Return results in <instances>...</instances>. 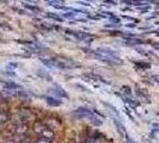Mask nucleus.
<instances>
[{
  "instance_id": "7ed1b4c3",
  "label": "nucleus",
  "mask_w": 159,
  "mask_h": 143,
  "mask_svg": "<svg viewBox=\"0 0 159 143\" xmlns=\"http://www.w3.org/2000/svg\"><path fill=\"white\" fill-rule=\"evenodd\" d=\"M45 100L50 106H60V105H62V100H60L57 98H54V97H50V96L45 97Z\"/></svg>"
},
{
  "instance_id": "2eb2a0df",
  "label": "nucleus",
  "mask_w": 159,
  "mask_h": 143,
  "mask_svg": "<svg viewBox=\"0 0 159 143\" xmlns=\"http://www.w3.org/2000/svg\"><path fill=\"white\" fill-rule=\"evenodd\" d=\"M153 80H155L156 82H158L159 84V75H153Z\"/></svg>"
},
{
  "instance_id": "423d86ee",
  "label": "nucleus",
  "mask_w": 159,
  "mask_h": 143,
  "mask_svg": "<svg viewBox=\"0 0 159 143\" xmlns=\"http://www.w3.org/2000/svg\"><path fill=\"white\" fill-rule=\"evenodd\" d=\"M45 129H46V128H45L42 123H36V125H35V131L38 133V134H43Z\"/></svg>"
},
{
  "instance_id": "ddd939ff",
  "label": "nucleus",
  "mask_w": 159,
  "mask_h": 143,
  "mask_svg": "<svg viewBox=\"0 0 159 143\" xmlns=\"http://www.w3.org/2000/svg\"><path fill=\"white\" fill-rule=\"evenodd\" d=\"M124 90H125L124 92H125L126 94H128V96H131V88H130V87H126V86H125V87H124Z\"/></svg>"
},
{
  "instance_id": "20e7f679",
  "label": "nucleus",
  "mask_w": 159,
  "mask_h": 143,
  "mask_svg": "<svg viewBox=\"0 0 159 143\" xmlns=\"http://www.w3.org/2000/svg\"><path fill=\"white\" fill-rule=\"evenodd\" d=\"M4 86H5V88L8 90V91H17V90L19 88V86H18L17 84H14V82H5Z\"/></svg>"
},
{
  "instance_id": "9b49d317",
  "label": "nucleus",
  "mask_w": 159,
  "mask_h": 143,
  "mask_svg": "<svg viewBox=\"0 0 159 143\" xmlns=\"http://www.w3.org/2000/svg\"><path fill=\"white\" fill-rule=\"evenodd\" d=\"M48 17H50V18H52L55 20H62V18L58 17V16H55V13H48Z\"/></svg>"
},
{
  "instance_id": "4468645a",
  "label": "nucleus",
  "mask_w": 159,
  "mask_h": 143,
  "mask_svg": "<svg viewBox=\"0 0 159 143\" xmlns=\"http://www.w3.org/2000/svg\"><path fill=\"white\" fill-rule=\"evenodd\" d=\"M48 4H50V5H54V6H56V4H61L60 1H48Z\"/></svg>"
},
{
  "instance_id": "dca6fc26",
  "label": "nucleus",
  "mask_w": 159,
  "mask_h": 143,
  "mask_svg": "<svg viewBox=\"0 0 159 143\" xmlns=\"http://www.w3.org/2000/svg\"><path fill=\"white\" fill-rule=\"evenodd\" d=\"M88 143H95V140H94L93 137H90V139L88 140Z\"/></svg>"
},
{
  "instance_id": "f257e3e1",
  "label": "nucleus",
  "mask_w": 159,
  "mask_h": 143,
  "mask_svg": "<svg viewBox=\"0 0 159 143\" xmlns=\"http://www.w3.org/2000/svg\"><path fill=\"white\" fill-rule=\"evenodd\" d=\"M96 59L103 61L105 63H108V64H122V61L120 59H118L116 56H109V55H106V54H102V53H99V51H90Z\"/></svg>"
},
{
  "instance_id": "0eeeda50",
  "label": "nucleus",
  "mask_w": 159,
  "mask_h": 143,
  "mask_svg": "<svg viewBox=\"0 0 159 143\" xmlns=\"http://www.w3.org/2000/svg\"><path fill=\"white\" fill-rule=\"evenodd\" d=\"M126 43L127 44H140V43H143L140 39H131V38H127L126 39Z\"/></svg>"
},
{
  "instance_id": "f8f14e48",
  "label": "nucleus",
  "mask_w": 159,
  "mask_h": 143,
  "mask_svg": "<svg viewBox=\"0 0 159 143\" xmlns=\"http://www.w3.org/2000/svg\"><path fill=\"white\" fill-rule=\"evenodd\" d=\"M38 75H40V76H43V78H45V79H50L49 74H45V73H43V70H42V69H39V70H38Z\"/></svg>"
},
{
  "instance_id": "6e6552de",
  "label": "nucleus",
  "mask_w": 159,
  "mask_h": 143,
  "mask_svg": "<svg viewBox=\"0 0 159 143\" xmlns=\"http://www.w3.org/2000/svg\"><path fill=\"white\" fill-rule=\"evenodd\" d=\"M24 7H26L27 10H31V11H33V12H38V11H39V8H38V7L32 6V5H26V4H24Z\"/></svg>"
},
{
  "instance_id": "f3484780",
  "label": "nucleus",
  "mask_w": 159,
  "mask_h": 143,
  "mask_svg": "<svg viewBox=\"0 0 159 143\" xmlns=\"http://www.w3.org/2000/svg\"><path fill=\"white\" fill-rule=\"evenodd\" d=\"M37 143H50V142H48L46 140H40V141H38Z\"/></svg>"
},
{
  "instance_id": "1a4fd4ad",
  "label": "nucleus",
  "mask_w": 159,
  "mask_h": 143,
  "mask_svg": "<svg viewBox=\"0 0 159 143\" xmlns=\"http://www.w3.org/2000/svg\"><path fill=\"white\" fill-rule=\"evenodd\" d=\"M76 14L74 12H67V13H63V17L64 18H74Z\"/></svg>"
},
{
  "instance_id": "39448f33",
  "label": "nucleus",
  "mask_w": 159,
  "mask_h": 143,
  "mask_svg": "<svg viewBox=\"0 0 159 143\" xmlns=\"http://www.w3.org/2000/svg\"><path fill=\"white\" fill-rule=\"evenodd\" d=\"M114 124H115V127L118 128V130H119V133L120 134H122V135H126V131H125V127L116 119V118H114Z\"/></svg>"
},
{
  "instance_id": "9d476101",
  "label": "nucleus",
  "mask_w": 159,
  "mask_h": 143,
  "mask_svg": "<svg viewBox=\"0 0 159 143\" xmlns=\"http://www.w3.org/2000/svg\"><path fill=\"white\" fill-rule=\"evenodd\" d=\"M6 121H7V116H6V115H4L2 112H0V124L5 123Z\"/></svg>"
},
{
  "instance_id": "f03ea898",
  "label": "nucleus",
  "mask_w": 159,
  "mask_h": 143,
  "mask_svg": "<svg viewBox=\"0 0 159 143\" xmlns=\"http://www.w3.org/2000/svg\"><path fill=\"white\" fill-rule=\"evenodd\" d=\"M49 91H50V93H52V94L56 96V97H60V98H68V93H67L61 86H58V85H54V87L50 88Z\"/></svg>"
}]
</instances>
